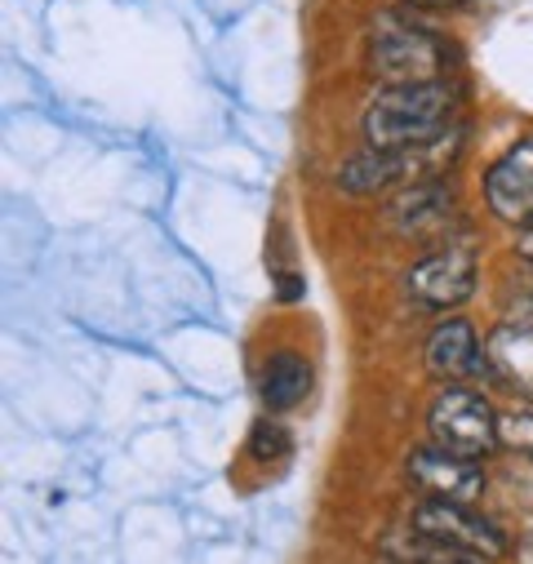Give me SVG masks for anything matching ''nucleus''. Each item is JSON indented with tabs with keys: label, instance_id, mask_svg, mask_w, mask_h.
<instances>
[{
	"label": "nucleus",
	"instance_id": "15",
	"mask_svg": "<svg viewBox=\"0 0 533 564\" xmlns=\"http://www.w3.org/2000/svg\"><path fill=\"white\" fill-rule=\"evenodd\" d=\"M511 325L524 329V334H533V294H524V299L511 307Z\"/></svg>",
	"mask_w": 533,
	"mask_h": 564
},
{
	"label": "nucleus",
	"instance_id": "10",
	"mask_svg": "<svg viewBox=\"0 0 533 564\" xmlns=\"http://www.w3.org/2000/svg\"><path fill=\"white\" fill-rule=\"evenodd\" d=\"M423 356H427V369L436 378H471L485 369V351H480L471 321H440L432 329Z\"/></svg>",
	"mask_w": 533,
	"mask_h": 564
},
{
	"label": "nucleus",
	"instance_id": "18",
	"mask_svg": "<svg viewBox=\"0 0 533 564\" xmlns=\"http://www.w3.org/2000/svg\"><path fill=\"white\" fill-rule=\"evenodd\" d=\"M391 564H395V560H391Z\"/></svg>",
	"mask_w": 533,
	"mask_h": 564
},
{
	"label": "nucleus",
	"instance_id": "3",
	"mask_svg": "<svg viewBox=\"0 0 533 564\" xmlns=\"http://www.w3.org/2000/svg\"><path fill=\"white\" fill-rule=\"evenodd\" d=\"M454 50L423 28H378L369 36V76L382 85H427L445 80Z\"/></svg>",
	"mask_w": 533,
	"mask_h": 564
},
{
	"label": "nucleus",
	"instance_id": "11",
	"mask_svg": "<svg viewBox=\"0 0 533 564\" xmlns=\"http://www.w3.org/2000/svg\"><path fill=\"white\" fill-rule=\"evenodd\" d=\"M312 391V365L298 351H276L262 369V404L272 413H285L294 404H303V395Z\"/></svg>",
	"mask_w": 533,
	"mask_h": 564
},
{
	"label": "nucleus",
	"instance_id": "8",
	"mask_svg": "<svg viewBox=\"0 0 533 564\" xmlns=\"http://www.w3.org/2000/svg\"><path fill=\"white\" fill-rule=\"evenodd\" d=\"M485 200L502 223L533 227V138H524L489 165Z\"/></svg>",
	"mask_w": 533,
	"mask_h": 564
},
{
	"label": "nucleus",
	"instance_id": "12",
	"mask_svg": "<svg viewBox=\"0 0 533 564\" xmlns=\"http://www.w3.org/2000/svg\"><path fill=\"white\" fill-rule=\"evenodd\" d=\"M382 551L395 560V564H489L485 555L476 551H463L454 542H440V538H427L410 524V533H387L382 538Z\"/></svg>",
	"mask_w": 533,
	"mask_h": 564
},
{
	"label": "nucleus",
	"instance_id": "14",
	"mask_svg": "<svg viewBox=\"0 0 533 564\" xmlns=\"http://www.w3.org/2000/svg\"><path fill=\"white\" fill-rule=\"evenodd\" d=\"M502 449H511L520 458H533V409H520V413L502 417Z\"/></svg>",
	"mask_w": 533,
	"mask_h": 564
},
{
	"label": "nucleus",
	"instance_id": "1",
	"mask_svg": "<svg viewBox=\"0 0 533 564\" xmlns=\"http://www.w3.org/2000/svg\"><path fill=\"white\" fill-rule=\"evenodd\" d=\"M454 116H458V89L445 80L387 85L365 107L360 133H365V148H414L454 129Z\"/></svg>",
	"mask_w": 533,
	"mask_h": 564
},
{
	"label": "nucleus",
	"instance_id": "17",
	"mask_svg": "<svg viewBox=\"0 0 533 564\" xmlns=\"http://www.w3.org/2000/svg\"><path fill=\"white\" fill-rule=\"evenodd\" d=\"M515 249H520V258H524V262H529V267H533V231H529V236H524V240H520V245H515Z\"/></svg>",
	"mask_w": 533,
	"mask_h": 564
},
{
	"label": "nucleus",
	"instance_id": "13",
	"mask_svg": "<svg viewBox=\"0 0 533 564\" xmlns=\"http://www.w3.org/2000/svg\"><path fill=\"white\" fill-rule=\"evenodd\" d=\"M290 454H294L290 432L281 427L276 417H258L253 432H249V458H253V463H285Z\"/></svg>",
	"mask_w": 533,
	"mask_h": 564
},
{
	"label": "nucleus",
	"instance_id": "6",
	"mask_svg": "<svg viewBox=\"0 0 533 564\" xmlns=\"http://www.w3.org/2000/svg\"><path fill=\"white\" fill-rule=\"evenodd\" d=\"M476 280H480V262L467 249H445V253H432L418 267H410L405 294L418 307L449 312V307H463L476 294Z\"/></svg>",
	"mask_w": 533,
	"mask_h": 564
},
{
	"label": "nucleus",
	"instance_id": "9",
	"mask_svg": "<svg viewBox=\"0 0 533 564\" xmlns=\"http://www.w3.org/2000/svg\"><path fill=\"white\" fill-rule=\"evenodd\" d=\"M454 214V187L445 178H432V183H410L400 187L387 209H382V223L395 231V236H427V231H440Z\"/></svg>",
	"mask_w": 533,
	"mask_h": 564
},
{
	"label": "nucleus",
	"instance_id": "2",
	"mask_svg": "<svg viewBox=\"0 0 533 564\" xmlns=\"http://www.w3.org/2000/svg\"><path fill=\"white\" fill-rule=\"evenodd\" d=\"M463 152V129H445L432 143L414 148H365L338 170V187L347 196H378L387 187H410V183H432L445 178V170Z\"/></svg>",
	"mask_w": 533,
	"mask_h": 564
},
{
	"label": "nucleus",
	"instance_id": "7",
	"mask_svg": "<svg viewBox=\"0 0 533 564\" xmlns=\"http://www.w3.org/2000/svg\"><path fill=\"white\" fill-rule=\"evenodd\" d=\"M405 476L414 489H423L427 498H445V502H476L485 494V471L476 467V458L454 454L436 441L405 458Z\"/></svg>",
	"mask_w": 533,
	"mask_h": 564
},
{
	"label": "nucleus",
	"instance_id": "16",
	"mask_svg": "<svg viewBox=\"0 0 533 564\" xmlns=\"http://www.w3.org/2000/svg\"><path fill=\"white\" fill-rule=\"evenodd\" d=\"M405 6H427V10H440V6H467V0H405Z\"/></svg>",
	"mask_w": 533,
	"mask_h": 564
},
{
	"label": "nucleus",
	"instance_id": "4",
	"mask_svg": "<svg viewBox=\"0 0 533 564\" xmlns=\"http://www.w3.org/2000/svg\"><path fill=\"white\" fill-rule=\"evenodd\" d=\"M427 432L436 445H445L454 454L485 458L502 445V417L493 413V404L480 391L445 387L427 409Z\"/></svg>",
	"mask_w": 533,
	"mask_h": 564
},
{
	"label": "nucleus",
	"instance_id": "5",
	"mask_svg": "<svg viewBox=\"0 0 533 564\" xmlns=\"http://www.w3.org/2000/svg\"><path fill=\"white\" fill-rule=\"evenodd\" d=\"M410 524L427 538H440V542H454L463 551H476L485 560H502L511 551L507 533L480 516L471 502H445V498H423L414 511H410Z\"/></svg>",
	"mask_w": 533,
	"mask_h": 564
}]
</instances>
